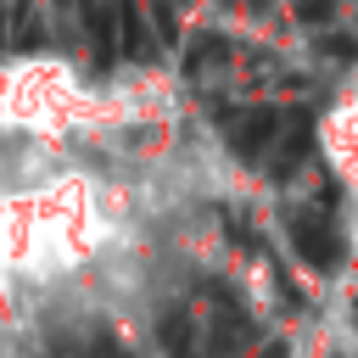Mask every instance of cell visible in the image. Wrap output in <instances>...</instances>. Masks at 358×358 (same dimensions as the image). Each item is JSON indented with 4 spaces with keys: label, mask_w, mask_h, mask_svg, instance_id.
<instances>
[{
    "label": "cell",
    "mask_w": 358,
    "mask_h": 358,
    "mask_svg": "<svg viewBox=\"0 0 358 358\" xmlns=\"http://www.w3.org/2000/svg\"><path fill=\"white\" fill-rule=\"evenodd\" d=\"M285 235H291V252H296V257H302L313 274H336V268H341V257H347V246H341V229H336L330 207L291 213Z\"/></svg>",
    "instance_id": "cell-1"
},
{
    "label": "cell",
    "mask_w": 358,
    "mask_h": 358,
    "mask_svg": "<svg viewBox=\"0 0 358 358\" xmlns=\"http://www.w3.org/2000/svg\"><path fill=\"white\" fill-rule=\"evenodd\" d=\"M280 129H285V117H280L274 106H252V112H235V117L224 123V134H229L235 157H246V162H257L263 151H274Z\"/></svg>",
    "instance_id": "cell-2"
},
{
    "label": "cell",
    "mask_w": 358,
    "mask_h": 358,
    "mask_svg": "<svg viewBox=\"0 0 358 358\" xmlns=\"http://www.w3.org/2000/svg\"><path fill=\"white\" fill-rule=\"evenodd\" d=\"M117 6H123V0H84V6H78L95 67H106L112 56H123V39H117Z\"/></svg>",
    "instance_id": "cell-3"
},
{
    "label": "cell",
    "mask_w": 358,
    "mask_h": 358,
    "mask_svg": "<svg viewBox=\"0 0 358 358\" xmlns=\"http://www.w3.org/2000/svg\"><path fill=\"white\" fill-rule=\"evenodd\" d=\"M313 157V112H296L285 129H280V140H274V179H285V173H296L302 162Z\"/></svg>",
    "instance_id": "cell-4"
},
{
    "label": "cell",
    "mask_w": 358,
    "mask_h": 358,
    "mask_svg": "<svg viewBox=\"0 0 358 358\" xmlns=\"http://www.w3.org/2000/svg\"><path fill=\"white\" fill-rule=\"evenodd\" d=\"M117 39H123V56H151V50H157L151 34H145L140 0H123V6H117Z\"/></svg>",
    "instance_id": "cell-5"
},
{
    "label": "cell",
    "mask_w": 358,
    "mask_h": 358,
    "mask_svg": "<svg viewBox=\"0 0 358 358\" xmlns=\"http://www.w3.org/2000/svg\"><path fill=\"white\" fill-rule=\"evenodd\" d=\"M229 62V39L224 34H196L190 50H185V73H213Z\"/></svg>",
    "instance_id": "cell-6"
},
{
    "label": "cell",
    "mask_w": 358,
    "mask_h": 358,
    "mask_svg": "<svg viewBox=\"0 0 358 358\" xmlns=\"http://www.w3.org/2000/svg\"><path fill=\"white\" fill-rule=\"evenodd\" d=\"M162 347L179 352V358H196V341H190V319L185 313H168L162 319Z\"/></svg>",
    "instance_id": "cell-7"
},
{
    "label": "cell",
    "mask_w": 358,
    "mask_h": 358,
    "mask_svg": "<svg viewBox=\"0 0 358 358\" xmlns=\"http://www.w3.org/2000/svg\"><path fill=\"white\" fill-rule=\"evenodd\" d=\"M319 50H324L330 62H358V39H352V34H324Z\"/></svg>",
    "instance_id": "cell-8"
},
{
    "label": "cell",
    "mask_w": 358,
    "mask_h": 358,
    "mask_svg": "<svg viewBox=\"0 0 358 358\" xmlns=\"http://www.w3.org/2000/svg\"><path fill=\"white\" fill-rule=\"evenodd\" d=\"M151 17H157V34H162V39H179V22H173V0H151Z\"/></svg>",
    "instance_id": "cell-9"
},
{
    "label": "cell",
    "mask_w": 358,
    "mask_h": 358,
    "mask_svg": "<svg viewBox=\"0 0 358 358\" xmlns=\"http://www.w3.org/2000/svg\"><path fill=\"white\" fill-rule=\"evenodd\" d=\"M324 17H330V0H302V6H296V22H308V28L324 22Z\"/></svg>",
    "instance_id": "cell-10"
},
{
    "label": "cell",
    "mask_w": 358,
    "mask_h": 358,
    "mask_svg": "<svg viewBox=\"0 0 358 358\" xmlns=\"http://www.w3.org/2000/svg\"><path fill=\"white\" fill-rule=\"evenodd\" d=\"M257 358H285V341H268V347H263Z\"/></svg>",
    "instance_id": "cell-11"
},
{
    "label": "cell",
    "mask_w": 358,
    "mask_h": 358,
    "mask_svg": "<svg viewBox=\"0 0 358 358\" xmlns=\"http://www.w3.org/2000/svg\"><path fill=\"white\" fill-rule=\"evenodd\" d=\"M229 6H241V11H263L268 0H229Z\"/></svg>",
    "instance_id": "cell-12"
},
{
    "label": "cell",
    "mask_w": 358,
    "mask_h": 358,
    "mask_svg": "<svg viewBox=\"0 0 358 358\" xmlns=\"http://www.w3.org/2000/svg\"><path fill=\"white\" fill-rule=\"evenodd\" d=\"M352 324H358V302H352Z\"/></svg>",
    "instance_id": "cell-13"
},
{
    "label": "cell",
    "mask_w": 358,
    "mask_h": 358,
    "mask_svg": "<svg viewBox=\"0 0 358 358\" xmlns=\"http://www.w3.org/2000/svg\"><path fill=\"white\" fill-rule=\"evenodd\" d=\"M62 358H67V352H62Z\"/></svg>",
    "instance_id": "cell-14"
}]
</instances>
